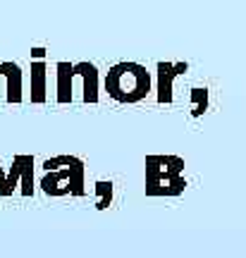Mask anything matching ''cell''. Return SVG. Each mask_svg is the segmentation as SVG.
Listing matches in <instances>:
<instances>
[{"label": "cell", "instance_id": "cell-1", "mask_svg": "<svg viewBox=\"0 0 246 258\" xmlns=\"http://www.w3.org/2000/svg\"><path fill=\"white\" fill-rule=\"evenodd\" d=\"M105 91L117 103H139L151 91V74L139 62H117L105 74Z\"/></svg>", "mask_w": 246, "mask_h": 258}, {"label": "cell", "instance_id": "cell-2", "mask_svg": "<svg viewBox=\"0 0 246 258\" xmlns=\"http://www.w3.org/2000/svg\"><path fill=\"white\" fill-rule=\"evenodd\" d=\"M48 172L46 179H43V189L48 194H65V191H82L79 184H82V163H77L70 170H60V167L53 163H48Z\"/></svg>", "mask_w": 246, "mask_h": 258}]
</instances>
